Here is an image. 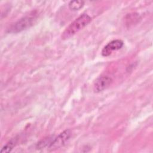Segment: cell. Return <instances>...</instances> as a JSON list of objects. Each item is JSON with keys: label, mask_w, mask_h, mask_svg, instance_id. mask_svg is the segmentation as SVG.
Listing matches in <instances>:
<instances>
[{"label": "cell", "mask_w": 153, "mask_h": 153, "mask_svg": "<svg viewBox=\"0 0 153 153\" xmlns=\"http://www.w3.org/2000/svg\"><path fill=\"white\" fill-rule=\"evenodd\" d=\"M124 45V42L121 39H114L108 43L102 50V55L104 57L110 56L114 51L119 50Z\"/></svg>", "instance_id": "5b68a950"}, {"label": "cell", "mask_w": 153, "mask_h": 153, "mask_svg": "<svg viewBox=\"0 0 153 153\" xmlns=\"http://www.w3.org/2000/svg\"><path fill=\"white\" fill-rule=\"evenodd\" d=\"M112 79L106 75H103L97 78L93 85L94 91L96 93L101 92L108 88L112 84Z\"/></svg>", "instance_id": "277c9868"}, {"label": "cell", "mask_w": 153, "mask_h": 153, "mask_svg": "<svg viewBox=\"0 0 153 153\" xmlns=\"http://www.w3.org/2000/svg\"><path fill=\"white\" fill-rule=\"evenodd\" d=\"M17 143V138L14 137L13 139H11L10 140H9L1 149L0 152L1 153L3 152H10L13 148L16 146Z\"/></svg>", "instance_id": "8992f818"}, {"label": "cell", "mask_w": 153, "mask_h": 153, "mask_svg": "<svg viewBox=\"0 0 153 153\" xmlns=\"http://www.w3.org/2000/svg\"><path fill=\"white\" fill-rule=\"evenodd\" d=\"M84 2L82 1H72L69 3V8L73 11L79 10L83 7Z\"/></svg>", "instance_id": "52a82bcc"}, {"label": "cell", "mask_w": 153, "mask_h": 153, "mask_svg": "<svg viewBox=\"0 0 153 153\" xmlns=\"http://www.w3.org/2000/svg\"><path fill=\"white\" fill-rule=\"evenodd\" d=\"M38 17V13L36 11H33L28 14L23 16L8 29V32L10 33H18L31 27L36 22Z\"/></svg>", "instance_id": "7a4b0ae2"}, {"label": "cell", "mask_w": 153, "mask_h": 153, "mask_svg": "<svg viewBox=\"0 0 153 153\" xmlns=\"http://www.w3.org/2000/svg\"><path fill=\"white\" fill-rule=\"evenodd\" d=\"M71 136L70 130H66L59 134L56 137H54L53 140L48 149L51 150L59 149L63 146L69 140Z\"/></svg>", "instance_id": "3957f363"}, {"label": "cell", "mask_w": 153, "mask_h": 153, "mask_svg": "<svg viewBox=\"0 0 153 153\" xmlns=\"http://www.w3.org/2000/svg\"><path fill=\"white\" fill-rule=\"evenodd\" d=\"M91 21V17L87 14H82L75 19L63 32L61 38L67 39L85 27Z\"/></svg>", "instance_id": "6da1fadb"}]
</instances>
